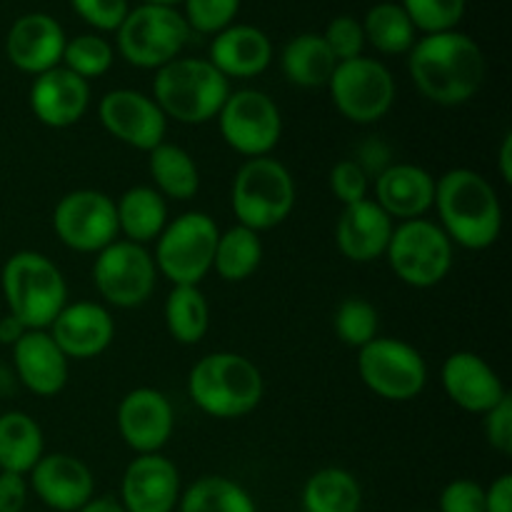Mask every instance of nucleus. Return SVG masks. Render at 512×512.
<instances>
[{"instance_id": "obj_1", "label": "nucleus", "mask_w": 512, "mask_h": 512, "mask_svg": "<svg viewBox=\"0 0 512 512\" xmlns=\"http://www.w3.org/2000/svg\"><path fill=\"white\" fill-rule=\"evenodd\" d=\"M408 70L415 88L430 103L453 105L475 98L485 80V55L470 35L460 30L423 35L408 53Z\"/></svg>"}, {"instance_id": "obj_2", "label": "nucleus", "mask_w": 512, "mask_h": 512, "mask_svg": "<svg viewBox=\"0 0 512 512\" xmlns=\"http://www.w3.org/2000/svg\"><path fill=\"white\" fill-rule=\"evenodd\" d=\"M440 228L450 243L465 250H488L503 230V203L485 175L453 168L435 178V203Z\"/></svg>"}, {"instance_id": "obj_3", "label": "nucleus", "mask_w": 512, "mask_h": 512, "mask_svg": "<svg viewBox=\"0 0 512 512\" xmlns=\"http://www.w3.org/2000/svg\"><path fill=\"white\" fill-rule=\"evenodd\" d=\"M265 393L263 373L250 358L218 350L193 365L188 395L200 413L218 420H238L253 413Z\"/></svg>"}, {"instance_id": "obj_4", "label": "nucleus", "mask_w": 512, "mask_h": 512, "mask_svg": "<svg viewBox=\"0 0 512 512\" xmlns=\"http://www.w3.org/2000/svg\"><path fill=\"white\" fill-rule=\"evenodd\" d=\"M230 95V80L208 58H175L155 70L153 95L165 118L183 125H205L218 118Z\"/></svg>"}, {"instance_id": "obj_5", "label": "nucleus", "mask_w": 512, "mask_h": 512, "mask_svg": "<svg viewBox=\"0 0 512 512\" xmlns=\"http://www.w3.org/2000/svg\"><path fill=\"white\" fill-rule=\"evenodd\" d=\"M0 288L13 318L28 330H48L68 305V283L58 265L38 250H18L0 270Z\"/></svg>"}, {"instance_id": "obj_6", "label": "nucleus", "mask_w": 512, "mask_h": 512, "mask_svg": "<svg viewBox=\"0 0 512 512\" xmlns=\"http://www.w3.org/2000/svg\"><path fill=\"white\" fill-rule=\"evenodd\" d=\"M230 208L243 228L263 233L278 228L295 208V180L280 160L250 158L240 165L230 188Z\"/></svg>"}, {"instance_id": "obj_7", "label": "nucleus", "mask_w": 512, "mask_h": 512, "mask_svg": "<svg viewBox=\"0 0 512 512\" xmlns=\"http://www.w3.org/2000/svg\"><path fill=\"white\" fill-rule=\"evenodd\" d=\"M220 228L203 210H190L165 225L155 240V268L173 285H200L213 270Z\"/></svg>"}, {"instance_id": "obj_8", "label": "nucleus", "mask_w": 512, "mask_h": 512, "mask_svg": "<svg viewBox=\"0 0 512 512\" xmlns=\"http://www.w3.org/2000/svg\"><path fill=\"white\" fill-rule=\"evenodd\" d=\"M385 258L400 283L428 290L443 283L453 270V243L433 220H405L393 228Z\"/></svg>"}, {"instance_id": "obj_9", "label": "nucleus", "mask_w": 512, "mask_h": 512, "mask_svg": "<svg viewBox=\"0 0 512 512\" xmlns=\"http://www.w3.org/2000/svg\"><path fill=\"white\" fill-rule=\"evenodd\" d=\"M190 33L183 13L168 5H138L115 30L118 53L143 70H160L180 58Z\"/></svg>"}, {"instance_id": "obj_10", "label": "nucleus", "mask_w": 512, "mask_h": 512, "mask_svg": "<svg viewBox=\"0 0 512 512\" xmlns=\"http://www.w3.org/2000/svg\"><path fill=\"white\" fill-rule=\"evenodd\" d=\"M358 375L370 393L390 403L415 400L428 385V365L420 350L380 335L358 350Z\"/></svg>"}, {"instance_id": "obj_11", "label": "nucleus", "mask_w": 512, "mask_h": 512, "mask_svg": "<svg viewBox=\"0 0 512 512\" xmlns=\"http://www.w3.org/2000/svg\"><path fill=\"white\" fill-rule=\"evenodd\" d=\"M335 110L355 125H373L393 110L395 78L388 65L375 58L343 60L328 80Z\"/></svg>"}, {"instance_id": "obj_12", "label": "nucleus", "mask_w": 512, "mask_h": 512, "mask_svg": "<svg viewBox=\"0 0 512 512\" xmlns=\"http://www.w3.org/2000/svg\"><path fill=\"white\" fill-rule=\"evenodd\" d=\"M215 120L225 145L248 160L270 155L283 138V115L278 103L263 90H230Z\"/></svg>"}, {"instance_id": "obj_13", "label": "nucleus", "mask_w": 512, "mask_h": 512, "mask_svg": "<svg viewBox=\"0 0 512 512\" xmlns=\"http://www.w3.org/2000/svg\"><path fill=\"white\" fill-rule=\"evenodd\" d=\"M93 283L100 298L113 308H140L158 283L153 253L145 245L115 240L95 253Z\"/></svg>"}, {"instance_id": "obj_14", "label": "nucleus", "mask_w": 512, "mask_h": 512, "mask_svg": "<svg viewBox=\"0 0 512 512\" xmlns=\"http://www.w3.org/2000/svg\"><path fill=\"white\" fill-rule=\"evenodd\" d=\"M53 230L75 253H100L120 233L115 200L93 188L65 193L53 210Z\"/></svg>"}, {"instance_id": "obj_15", "label": "nucleus", "mask_w": 512, "mask_h": 512, "mask_svg": "<svg viewBox=\"0 0 512 512\" xmlns=\"http://www.w3.org/2000/svg\"><path fill=\"white\" fill-rule=\"evenodd\" d=\"M100 125L128 148L150 153L165 143L168 118L150 95L133 88L110 90L98 103Z\"/></svg>"}, {"instance_id": "obj_16", "label": "nucleus", "mask_w": 512, "mask_h": 512, "mask_svg": "<svg viewBox=\"0 0 512 512\" xmlns=\"http://www.w3.org/2000/svg\"><path fill=\"white\" fill-rule=\"evenodd\" d=\"M118 433L138 455H153L168 445L175 430V410L155 388H135L118 405Z\"/></svg>"}, {"instance_id": "obj_17", "label": "nucleus", "mask_w": 512, "mask_h": 512, "mask_svg": "<svg viewBox=\"0 0 512 512\" xmlns=\"http://www.w3.org/2000/svg\"><path fill=\"white\" fill-rule=\"evenodd\" d=\"M183 493L180 470L165 455H138L120 478V500L125 512H175Z\"/></svg>"}, {"instance_id": "obj_18", "label": "nucleus", "mask_w": 512, "mask_h": 512, "mask_svg": "<svg viewBox=\"0 0 512 512\" xmlns=\"http://www.w3.org/2000/svg\"><path fill=\"white\" fill-rule=\"evenodd\" d=\"M35 498L53 512H78L95 498V475L70 453H45L30 470Z\"/></svg>"}, {"instance_id": "obj_19", "label": "nucleus", "mask_w": 512, "mask_h": 512, "mask_svg": "<svg viewBox=\"0 0 512 512\" xmlns=\"http://www.w3.org/2000/svg\"><path fill=\"white\" fill-rule=\"evenodd\" d=\"M440 385L450 403L473 415H485L510 395L493 365L473 350H458L445 358L440 368Z\"/></svg>"}, {"instance_id": "obj_20", "label": "nucleus", "mask_w": 512, "mask_h": 512, "mask_svg": "<svg viewBox=\"0 0 512 512\" xmlns=\"http://www.w3.org/2000/svg\"><path fill=\"white\" fill-rule=\"evenodd\" d=\"M48 333L68 360H93L113 345L115 320L105 305L75 300L60 310Z\"/></svg>"}, {"instance_id": "obj_21", "label": "nucleus", "mask_w": 512, "mask_h": 512, "mask_svg": "<svg viewBox=\"0 0 512 512\" xmlns=\"http://www.w3.org/2000/svg\"><path fill=\"white\" fill-rule=\"evenodd\" d=\"M68 38L53 15L28 13L20 15L5 38V55L10 63L28 75H40L63 63V50Z\"/></svg>"}, {"instance_id": "obj_22", "label": "nucleus", "mask_w": 512, "mask_h": 512, "mask_svg": "<svg viewBox=\"0 0 512 512\" xmlns=\"http://www.w3.org/2000/svg\"><path fill=\"white\" fill-rule=\"evenodd\" d=\"M30 110L43 125L55 130L80 123L90 108V83L58 65L35 75L30 85Z\"/></svg>"}, {"instance_id": "obj_23", "label": "nucleus", "mask_w": 512, "mask_h": 512, "mask_svg": "<svg viewBox=\"0 0 512 512\" xmlns=\"http://www.w3.org/2000/svg\"><path fill=\"white\" fill-rule=\"evenodd\" d=\"M15 378L38 398H55L68 385L70 360L48 330H28L13 345Z\"/></svg>"}, {"instance_id": "obj_24", "label": "nucleus", "mask_w": 512, "mask_h": 512, "mask_svg": "<svg viewBox=\"0 0 512 512\" xmlns=\"http://www.w3.org/2000/svg\"><path fill=\"white\" fill-rule=\"evenodd\" d=\"M393 228V218L373 198H365L360 203L343 205L335 225V243L340 255L350 263H375L385 258Z\"/></svg>"}, {"instance_id": "obj_25", "label": "nucleus", "mask_w": 512, "mask_h": 512, "mask_svg": "<svg viewBox=\"0 0 512 512\" xmlns=\"http://www.w3.org/2000/svg\"><path fill=\"white\" fill-rule=\"evenodd\" d=\"M375 203L393 220L425 218L435 203V178L415 163H390L375 175Z\"/></svg>"}, {"instance_id": "obj_26", "label": "nucleus", "mask_w": 512, "mask_h": 512, "mask_svg": "<svg viewBox=\"0 0 512 512\" xmlns=\"http://www.w3.org/2000/svg\"><path fill=\"white\" fill-rule=\"evenodd\" d=\"M208 60L228 80H248L268 70L270 60H273V43L255 25L233 23L213 35Z\"/></svg>"}, {"instance_id": "obj_27", "label": "nucleus", "mask_w": 512, "mask_h": 512, "mask_svg": "<svg viewBox=\"0 0 512 512\" xmlns=\"http://www.w3.org/2000/svg\"><path fill=\"white\" fill-rule=\"evenodd\" d=\"M115 213L125 240L148 245L155 243L168 225V200L153 185H135L115 200Z\"/></svg>"}, {"instance_id": "obj_28", "label": "nucleus", "mask_w": 512, "mask_h": 512, "mask_svg": "<svg viewBox=\"0 0 512 512\" xmlns=\"http://www.w3.org/2000/svg\"><path fill=\"white\" fill-rule=\"evenodd\" d=\"M45 455L43 428L23 410L0 415V470L28 475Z\"/></svg>"}, {"instance_id": "obj_29", "label": "nucleus", "mask_w": 512, "mask_h": 512, "mask_svg": "<svg viewBox=\"0 0 512 512\" xmlns=\"http://www.w3.org/2000/svg\"><path fill=\"white\" fill-rule=\"evenodd\" d=\"M335 55L325 45L320 33H300L288 40L280 53V68L288 83L298 88H323L333 75Z\"/></svg>"}, {"instance_id": "obj_30", "label": "nucleus", "mask_w": 512, "mask_h": 512, "mask_svg": "<svg viewBox=\"0 0 512 512\" xmlns=\"http://www.w3.org/2000/svg\"><path fill=\"white\" fill-rule=\"evenodd\" d=\"M148 170L155 190L165 200H193L200 190V170L193 155L175 143H160L148 153Z\"/></svg>"}, {"instance_id": "obj_31", "label": "nucleus", "mask_w": 512, "mask_h": 512, "mask_svg": "<svg viewBox=\"0 0 512 512\" xmlns=\"http://www.w3.org/2000/svg\"><path fill=\"white\" fill-rule=\"evenodd\" d=\"M303 512H360L363 488L345 468H323L310 475L300 493Z\"/></svg>"}, {"instance_id": "obj_32", "label": "nucleus", "mask_w": 512, "mask_h": 512, "mask_svg": "<svg viewBox=\"0 0 512 512\" xmlns=\"http://www.w3.org/2000/svg\"><path fill=\"white\" fill-rule=\"evenodd\" d=\"M165 328L180 345H198L210 330V305L200 285H173L163 308Z\"/></svg>"}, {"instance_id": "obj_33", "label": "nucleus", "mask_w": 512, "mask_h": 512, "mask_svg": "<svg viewBox=\"0 0 512 512\" xmlns=\"http://www.w3.org/2000/svg\"><path fill=\"white\" fill-rule=\"evenodd\" d=\"M263 263V240L255 230L233 225L218 235L213 255V270L225 283H243L253 278Z\"/></svg>"}, {"instance_id": "obj_34", "label": "nucleus", "mask_w": 512, "mask_h": 512, "mask_svg": "<svg viewBox=\"0 0 512 512\" xmlns=\"http://www.w3.org/2000/svg\"><path fill=\"white\" fill-rule=\"evenodd\" d=\"M178 512H258V505L233 478L203 475L180 493Z\"/></svg>"}, {"instance_id": "obj_35", "label": "nucleus", "mask_w": 512, "mask_h": 512, "mask_svg": "<svg viewBox=\"0 0 512 512\" xmlns=\"http://www.w3.org/2000/svg\"><path fill=\"white\" fill-rule=\"evenodd\" d=\"M363 23L365 43L373 45L383 55H405L415 45V25L403 10V5L385 0V3L373 5L365 13Z\"/></svg>"}, {"instance_id": "obj_36", "label": "nucleus", "mask_w": 512, "mask_h": 512, "mask_svg": "<svg viewBox=\"0 0 512 512\" xmlns=\"http://www.w3.org/2000/svg\"><path fill=\"white\" fill-rule=\"evenodd\" d=\"M115 50L103 35L98 33H83L75 35L73 40L65 43L63 50V68H68L70 73H75L83 80H95L103 78L110 68H113Z\"/></svg>"}, {"instance_id": "obj_37", "label": "nucleus", "mask_w": 512, "mask_h": 512, "mask_svg": "<svg viewBox=\"0 0 512 512\" xmlns=\"http://www.w3.org/2000/svg\"><path fill=\"white\" fill-rule=\"evenodd\" d=\"M333 328L335 335L340 338V343L348 345V348L360 350L363 345H368L370 340L378 338V310L373 308V303L363 298H345L338 305L333 315Z\"/></svg>"}, {"instance_id": "obj_38", "label": "nucleus", "mask_w": 512, "mask_h": 512, "mask_svg": "<svg viewBox=\"0 0 512 512\" xmlns=\"http://www.w3.org/2000/svg\"><path fill=\"white\" fill-rule=\"evenodd\" d=\"M415 30L425 35L455 30L465 15V0H400Z\"/></svg>"}, {"instance_id": "obj_39", "label": "nucleus", "mask_w": 512, "mask_h": 512, "mask_svg": "<svg viewBox=\"0 0 512 512\" xmlns=\"http://www.w3.org/2000/svg\"><path fill=\"white\" fill-rule=\"evenodd\" d=\"M185 23L190 30L203 35H218L235 23L240 0H183Z\"/></svg>"}, {"instance_id": "obj_40", "label": "nucleus", "mask_w": 512, "mask_h": 512, "mask_svg": "<svg viewBox=\"0 0 512 512\" xmlns=\"http://www.w3.org/2000/svg\"><path fill=\"white\" fill-rule=\"evenodd\" d=\"M323 40L338 63L360 58L363 48L368 45L365 43L363 23L358 18H353V15H338V18L330 20L323 33Z\"/></svg>"}, {"instance_id": "obj_41", "label": "nucleus", "mask_w": 512, "mask_h": 512, "mask_svg": "<svg viewBox=\"0 0 512 512\" xmlns=\"http://www.w3.org/2000/svg\"><path fill=\"white\" fill-rule=\"evenodd\" d=\"M328 183H330V190H333V195L340 200V203L353 205L368 198L370 175L360 168L358 160L348 158L333 165Z\"/></svg>"}, {"instance_id": "obj_42", "label": "nucleus", "mask_w": 512, "mask_h": 512, "mask_svg": "<svg viewBox=\"0 0 512 512\" xmlns=\"http://www.w3.org/2000/svg\"><path fill=\"white\" fill-rule=\"evenodd\" d=\"M70 5L90 28L100 33H115L130 13L128 0H70Z\"/></svg>"}, {"instance_id": "obj_43", "label": "nucleus", "mask_w": 512, "mask_h": 512, "mask_svg": "<svg viewBox=\"0 0 512 512\" xmlns=\"http://www.w3.org/2000/svg\"><path fill=\"white\" fill-rule=\"evenodd\" d=\"M438 512H485V488L475 480H450L438 498Z\"/></svg>"}, {"instance_id": "obj_44", "label": "nucleus", "mask_w": 512, "mask_h": 512, "mask_svg": "<svg viewBox=\"0 0 512 512\" xmlns=\"http://www.w3.org/2000/svg\"><path fill=\"white\" fill-rule=\"evenodd\" d=\"M483 433L490 448L500 455H512V398L500 400L483 415Z\"/></svg>"}, {"instance_id": "obj_45", "label": "nucleus", "mask_w": 512, "mask_h": 512, "mask_svg": "<svg viewBox=\"0 0 512 512\" xmlns=\"http://www.w3.org/2000/svg\"><path fill=\"white\" fill-rule=\"evenodd\" d=\"M30 485L25 475L0 470V512H25Z\"/></svg>"}, {"instance_id": "obj_46", "label": "nucleus", "mask_w": 512, "mask_h": 512, "mask_svg": "<svg viewBox=\"0 0 512 512\" xmlns=\"http://www.w3.org/2000/svg\"><path fill=\"white\" fill-rule=\"evenodd\" d=\"M485 512H512V475L503 473L485 488Z\"/></svg>"}, {"instance_id": "obj_47", "label": "nucleus", "mask_w": 512, "mask_h": 512, "mask_svg": "<svg viewBox=\"0 0 512 512\" xmlns=\"http://www.w3.org/2000/svg\"><path fill=\"white\" fill-rule=\"evenodd\" d=\"M25 333H28V328H25V325L20 323L18 318H13L10 313L0 318V343L3 345H10V348H13Z\"/></svg>"}, {"instance_id": "obj_48", "label": "nucleus", "mask_w": 512, "mask_h": 512, "mask_svg": "<svg viewBox=\"0 0 512 512\" xmlns=\"http://www.w3.org/2000/svg\"><path fill=\"white\" fill-rule=\"evenodd\" d=\"M498 173L503 178V183H510L512 180V133H505L503 143H500Z\"/></svg>"}, {"instance_id": "obj_49", "label": "nucleus", "mask_w": 512, "mask_h": 512, "mask_svg": "<svg viewBox=\"0 0 512 512\" xmlns=\"http://www.w3.org/2000/svg\"><path fill=\"white\" fill-rule=\"evenodd\" d=\"M78 512H125V510H123V505L118 503V500L108 498V495H105V498H93L88 505H83V508H80Z\"/></svg>"}, {"instance_id": "obj_50", "label": "nucleus", "mask_w": 512, "mask_h": 512, "mask_svg": "<svg viewBox=\"0 0 512 512\" xmlns=\"http://www.w3.org/2000/svg\"><path fill=\"white\" fill-rule=\"evenodd\" d=\"M178 3H183V0H140V5H168V8Z\"/></svg>"}]
</instances>
